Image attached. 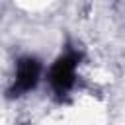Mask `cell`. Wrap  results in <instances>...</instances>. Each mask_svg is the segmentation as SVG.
Masks as SVG:
<instances>
[{
    "instance_id": "cell-1",
    "label": "cell",
    "mask_w": 125,
    "mask_h": 125,
    "mask_svg": "<svg viewBox=\"0 0 125 125\" xmlns=\"http://www.w3.org/2000/svg\"><path fill=\"white\" fill-rule=\"evenodd\" d=\"M80 59H82V55L78 51L68 49L49 68V84H51V88H53V92L57 96L66 94L74 86V82H76V68H78Z\"/></svg>"
},
{
    "instance_id": "cell-2",
    "label": "cell",
    "mask_w": 125,
    "mask_h": 125,
    "mask_svg": "<svg viewBox=\"0 0 125 125\" xmlns=\"http://www.w3.org/2000/svg\"><path fill=\"white\" fill-rule=\"evenodd\" d=\"M41 62L35 57H21L16 64V80L8 90L10 98H20L33 90L41 78Z\"/></svg>"
}]
</instances>
